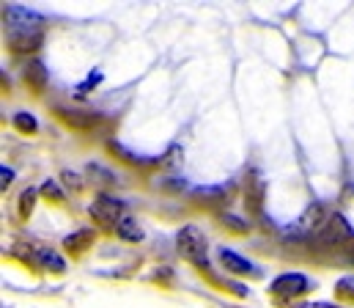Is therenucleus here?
Returning <instances> with one entry per match:
<instances>
[{
    "label": "nucleus",
    "instance_id": "2eb2a0df",
    "mask_svg": "<svg viewBox=\"0 0 354 308\" xmlns=\"http://www.w3.org/2000/svg\"><path fill=\"white\" fill-rule=\"evenodd\" d=\"M39 193H41L44 199H50V201H58V204L66 199V196H64V190L58 188V182H53V179H47V182L39 188Z\"/></svg>",
    "mask_w": 354,
    "mask_h": 308
},
{
    "label": "nucleus",
    "instance_id": "aec40b11",
    "mask_svg": "<svg viewBox=\"0 0 354 308\" xmlns=\"http://www.w3.org/2000/svg\"><path fill=\"white\" fill-rule=\"evenodd\" d=\"M61 179H64L69 188H75V190H80V188H83V179H80L75 171H64V174H61Z\"/></svg>",
    "mask_w": 354,
    "mask_h": 308
},
{
    "label": "nucleus",
    "instance_id": "dca6fc26",
    "mask_svg": "<svg viewBox=\"0 0 354 308\" xmlns=\"http://www.w3.org/2000/svg\"><path fill=\"white\" fill-rule=\"evenodd\" d=\"M14 127L19 129V132H36V118H33V113H17L14 116Z\"/></svg>",
    "mask_w": 354,
    "mask_h": 308
},
{
    "label": "nucleus",
    "instance_id": "0eeeda50",
    "mask_svg": "<svg viewBox=\"0 0 354 308\" xmlns=\"http://www.w3.org/2000/svg\"><path fill=\"white\" fill-rule=\"evenodd\" d=\"M264 199H266V182L259 174H250L248 182H245V206L259 215L261 206H264Z\"/></svg>",
    "mask_w": 354,
    "mask_h": 308
},
{
    "label": "nucleus",
    "instance_id": "f03ea898",
    "mask_svg": "<svg viewBox=\"0 0 354 308\" xmlns=\"http://www.w3.org/2000/svg\"><path fill=\"white\" fill-rule=\"evenodd\" d=\"M11 253H14L17 259H22L25 264H33V267H39V270H50V273H64V270H66V262H64L55 251L41 248V245H17Z\"/></svg>",
    "mask_w": 354,
    "mask_h": 308
},
{
    "label": "nucleus",
    "instance_id": "6ab92c4d",
    "mask_svg": "<svg viewBox=\"0 0 354 308\" xmlns=\"http://www.w3.org/2000/svg\"><path fill=\"white\" fill-rule=\"evenodd\" d=\"M181 157H184L181 146H171V149H168V154L162 157V165H165V168H176L178 163H181Z\"/></svg>",
    "mask_w": 354,
    "mask_h": 308
},
{
    "label": "nucleus",
    "instance_id": "f8f14e48",
    "mask_svg": "<svg viewBox=\"0 0 354 308\" xmlns=\"http://www.w3.org/2000/svg\"><path fill=\"white\" fill-rule=\"evenodd\" d=\"M115 231H118V237L127 239V242H140V239H143V228L138 226L135 217H121V223L115 226Z\"/></svg>",
    "mask_w": 354,
    "mask_h": 308
},
{
    "label": "nucleus",
    "instance_id": "9d476101",
    "mask_svg": "<svg viewBox=\"0 0 354 308\" xmlns=\"http://www.w3.org/2000/svg\"><path fill=\"white\" fill-rule=\"evenodd\" d=\"M220 262H223V267L228 270V273H234V275H256V267L248 262V259H242L239 253H234V251H220Z\"/></svg>",
    "mask_w": 354,
    "mask_h": 308
},
{
    "label": "nucleus",
    "instance_id": "6e6552de",
    "mask_svg": "<svg viewBox=\"0 0 354 308\" xmlns=\"http://www.w3.org/2000/svg\"><path fill=\"white\" fill-rule=\"evenodd\" d=\"M22 78H25V86H28L30 91H36V94H44V89H47V80H50V75H47V66H44L41 61H30V64L25 66Z\"/></svg>",
    "mask_w": 354,
    "mask_h": 308
},
{
    "label": "nucleus",
    "instance_id": "39448f33",
    "mask_svg": "<svg viewBox=\"0 0 354 308\" xmlns=\"http://www.w3.org/2000/svg\"><path fill=\"white\" fill-rule=\"evenodd\" d=\"M308 292V278L302 273H283L272 281V295L274 298H299Z\"/></svg>",
    "mask_w": 354,
    "mask_h": 308
},
{
    "label": "nucleus",
    "instance_id": "412c9836",
    "mask_svg": "<svg viewBox=\"0 0 354 308\" xmlns=\"http://www.w3.org/2000/svg\"><path fill=\"white\" fill-rule=\"evenodd\" d=\"M11 179H14V171H11V168H6V165H3V168H0V188H3V190H6V188H8V185H11Z\"/></svg>",
    "mask_w": 354,
    "mask_h": 308
},
{
    "label": "nucleus",
    "instance_id": "4be33fe9",
    "mask_svg": "<svg viewBox=\"0 0 354 308\" xmlns=\"http://www.w3.org/2000/svg\"><path fill=\"white\" fill-rule=\"evenodd\" d=\"M299 308H338V306H330V303H308V306H299Z\"/></svg>",
    "mask_w": 354,
    "mask_h": 308
},
{
    "label": "nucleus",
    "instance_id": "ddd939ff",
    "mask_svg": "<svg viewBox=\"0 0 354 308\" xmlns=\"http://www.w3.org/2000/svg\"><path fill=\"white\" fill-rule=\"evenodd\" d=\"M86 174H88L91 182H93V185H99V188L115 185V174H113V171H107V168H104V165H99V163H88Z\"/></svg>",
    "mask_w": 354,
    "mask_h": 308
},
{
    "label": "nucleus",
    "instance_id": "f257e3e1",
    "mask_svg": "<svg viewBox=\"0 0 354 308\" xmlns=\"http://www.w3.org/2000/svg\"><path fill=\"white\" fill-rule=\"evenodd\" d=\"M176 251L184 262H189L192 267L198 270H209V245H206V237L198 226H184L176 234Z\"/></svg>",
    "mask_w": 354,
    "mask_h": 308
},
{
    "label": "nucleus",
    "instance_id": "a211bd4d",
    "mask_svg": "<svg viewBox=\"0 0 354 308\" xmlns=\"http://www.w3.org/2000/svg\"><path fill=\"white\" fill-rule=\"evenodd\" d=\"M335 295L344 298V300H354V275H346L335 284Z\"/></svg>",
    "mask_w": 354,
    "mask_h": 308
},
{
    "label": "nucleus",
    "instance_id": "20e7f679",
    "mask_svg": "<svg viewBox=\"0 0 354 308\" xmlns=\"http://www.w3.org/2000/svg\"><path fill=\"white\" fill-rule=\"evenodd\" d=\"M316 237H319L324 245H346V242L354 237V231H352V226L346 223V217H344V215L333 212V215H330V220L324 223V228H322Z\"/></svg>",
    "mask_w": 354,
    "mask_h": 308
},
{
    "label": "nucleus",
    "instance_id": "4468645a",
    "mask_svg": "<svg viewBox=\"0 0 354 308\" xmlns=\"http://www.w3.org/2000/svg\"><path fill=\"white\" fill-rule=\"evenodd\" d=\"M36 196H39L36 188H28V190L19 196V217H30V212H33V206H36Z\"/></svg>",
    "mask_w": 354,
    "mask_h": 308
},
{
    "label": "nucleus",
    "instance_id": "7ed1b4c3",
    "mask_svg": "<svg viewBox=\"0 0 354 308\" xmlns=\"http://www.w3.org/2000/svg\"><path fill=\"white\" fill-rule=\"evenodd\" d=\"M124 212V204L118 199H110V196H99L93 204L88 206V215L99 223V226H118L121 223V215Z\"/></svg>",
    "mask_w": 354,
    "mask_h": 308
},
{
    "label": "nucleus",
    "instance_id": "9b49d317",
    "mask_svg": "<svg viewBox=\"0 0 354 308\" xmlns=\"http://www.w3.org/2000/svg\"><path fill=\"white\" fill-rule=\"evenodd\" d=\"M91 245H93V231L91 228H80V231H75V234H69L64 239V248L69 253H83V251H88Z\"/></svg>",
    "mask_w": 354,
    "mask_h": 308
},
{
    "label": "nucleus",
    "instance_id": "f3484780",
    "mask_svg": "<svg viewBox=\"0 0 354 308\" xmlns=\"http://www.w3.org/2000/svg\"><path fill=\"white\" fill-rule=\"evenodd\" d=\"M220 223L228 228V231H234V234H245L250 226L245 223V220H239L236 215H220Z\"/></svg>",
    "mask_w": 354,
    "mask_h": 308
},
{
    "label": "nucleus",
    "instance_id": "423d86ee",
    "mask_svg": "<svg viewBox=\"0 0 354 308\" xmlns=\"http://www.w3.org/2000/svg\"><path fill=\"white\" fill-rule=\"evenodd\" d=\"M327 220H330V212L324 209V204H310L302 212V217H299V231H305V234H319Z\"/></svg>",
    "mask_w": 354,
    "mask_h": 308
},
{
    "label": "nucleus",
    "instance_id": "1a4fd4ad",
    "mask_svg": "<svg viewBox=\"0 0 354 308\" xmlns=\"http://www.w3.org/2000/svg\"><path fill=\"white\" fill-rule=\"evenodd\" d=\"M58 116L72 127V129H91L99 124L96 113H83V110H69V107H58Z\"/></svg>",
    "mask_w": 354,
    "mask_h": 308
}]
</instances>
